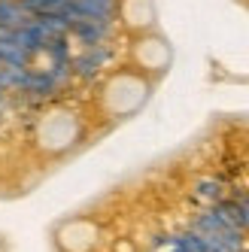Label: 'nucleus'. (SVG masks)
I'll use <instances>...</instances> for the list:
<instances>
[{"label": "nucleus", "mask_w": 249, "mask_h": 252, "mask_svg": "<svg viewBox=\"0 0 249 252\" xmlns=\"http://www.w3.org/2000/svg\"><path fill=\"white\" fill-rule=\"evenodd\" d=\"M106 31H110V22H85V19L70 22V33L79 37L85 46H97L106 37Z\"/></svg>", "instance_id": "1"}, {"label": "nucleus", "mask_w": 249, "mask_h": 252, "mask_svg": "<svg viewBox=\"0 0 249 252\" xmlns=\"http://www.w3.org/2000/svg\"><path fill=\"white\" fill-rule=\"evenodd\" d=\"M31 22V12L19 6V0H0V28H22Z\"/></svg>", "instance_id": "2"}, {"label": "nucleus", "mask_w": 249, "mask_h": 252, "mask_svg": "<svg viewBox=\"0 0 249 252\" xmlns=\"http://www.w3.org/2000/svg\"><path fill=\"white\" fill-rule=\"evenodd\" d=\"M106 61V49H88L85 55H79V58H73V70L79 76H94L97 73V67Z\"/></svg>", "instance_id": "3"}, {"label": "nucleus", "mask_w": 249, "mask_h": 252, "mask_svg": "<svg viewBox=\"0 0 249 252\" xmlns=\"http://www.w3.org/2000/svg\"><path fill=\"white\" fill-rule=\"evenodd\" d=\"M201 194L204 197H219V183H201Z\"/></svg>", "instance_id": "4"}, {"label": "nucleus", "mask_w": 249, "mask_h": 252, "mask_svg": "<svg viewBox=\"0 0 249 252\" xmlns=\"http://www.w3.org/2000/svg\"><path fill=\"white\" fill-rule=\"evenodd\" d=\"M237 207H240V219H243V228H249V194L243 197V201H240Z\"/></svg>", "instance_id": "5"}, {"label": "nucleus", "mask_w": 249, "mask_h": 252, "mask_svg": "<svg viewBox=\"0 0 249 252\" xmlns=\"http://www.w3.org/2000/svg\"><path fill=\"white\" fill-rule=\"evenodd\" d=\"M173 252H191V249H188V246H183L180 240H176V246H173Z\"/></svg>", "instance_id": "6"}]
</instances>
